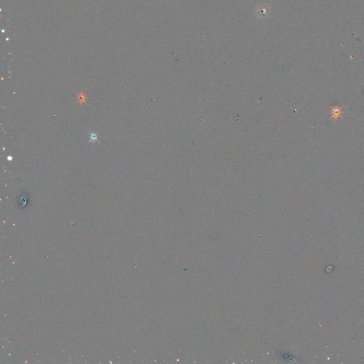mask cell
Returning <instances> with one entry per match:
<instances>
[{"label":"cell","instance_id":"cell-3","mask_svg":"<svg viewBox=\"0 0 364 364\" xmlns=\"http://www.w3.org/2000/svg\"><path fill=\"white\" fill-rule=\"evenodd\" d=\"M91 135L93 136V137H91L92 140H91V141H95V140H97V136H96L95 134H91Z\"/></svg>","mask_w":364,"mask_h":364},{"label":"cell","instance_id":"cell-2","mask_svg":"<svg viewBox=\"0 0 364 364\" xmlns=\"http://www.w3.org/2000/svg\"><path fill=\"white\" fill-rule=\"evenodd\" d=\"M331 113H332V118L334 119L335 120H337V119L340 117V115L342 113L341 109L340 107H337V106H335V107H332V108Z\"/></svg>","mask_w":364,"mask_h":364},{"label":"cell","instance_id":"cell-1","mask_svg":"<svg viewBox=\"0 0 364 364\" xmlns=\"http://www.w3.org/2000/svg\"><path fill=\"white\" fill-rule=\"evenodd\" d=\"M270 13V8L265 4H261L258 6L256 9V14L260 19H265L268 17Z\"/></svg>","mask_w":364,"mask_h":364}]
</instances>
